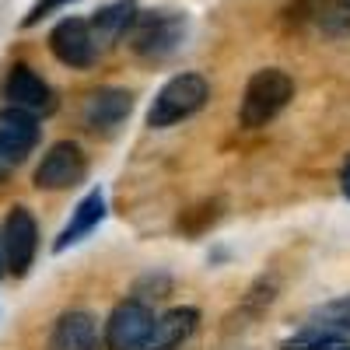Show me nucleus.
<instances>
[{
	"mask_svg": "<svg viewBox=\"0 0 350 350\" xmlns=\"http://www.w3.org/2000/svg\"><path fill=\"white\" fill-rule=\"evenodd\" d=\"M154 329V312L148 301H120L112 308V315L105 319V350H144V343H148Z\"/></svg>",
	"mask_w": 350,
	"mask_h": 350,
	"instance_id": "nucleus-5",
	"label": "nucleus"
},
{
	"mask_svg": "<svg viewBox=\"0 0 350 350\" xmlns=\"http://www.w3.org/2000/svg\"><path fill=\"white\" fill-rule=\"evenodd\" d=\"M39 144V116L8 105L0 112V183L32 154Z\"/></svg>",
	"mask_w": 350,
	"mask_h": 350,
	"instance_id": "nucleus-4",
	"label": "nucleus"
},
{
	"mask_svg": "<svg viewBox=\"0 0 350 350\" xmlns=\"http://www.w3.org/2000/svg\"><path fill=\"white\" fill-rule=\"evenodd\" d=\"M305 329H312V333H336V336L350 333V295L312 308L308 319H305Z\"/></svg>",
	"mask_w": 350,
	"mask_h": 350,
	"instance_id": "nucleus-15",
	"label": "nucleus"
},
{
	"mask_svg": "<svg viewBox=\"0 0 350 350\" xmlns=\"http://www.w3.org/2000/svg\"><path fill=\"white\" fill-rule=\"evenodd\" d=\"M312 18L319 25V32H326L329 39L350 36V0H315Z\"/></svg>",
	"mask_w": 350,
	"mask_h": 350,
	"instance_id": "nucleus-16",
	"label": "nucleus"
},
{
	"mask_svg": "<svg viewBox=\"0 0 350 350\" xmlns=\"http://www.w3.org/2000/svg\"><path fill=\"white\" fill-rule=\"evenodd\" d=\"M200 326V312L196 308H172L165 315L154 319V329L148 336V343H144V350H179Z\"/></svg>",
	"mask_w": 350,
	"mask_h": 350,
	"instance_id": "nucleus-13",
	"label": "nucleus"
},
{
	"mask_svg": "<svg viewBox=\"0 0 350 350\" xmlns=\"http://www.w3.org/2000/svg\"><path fill=\"white\" fill-rule=\"evenodd\" d=\"M137 4L133 0H116V4H105L92 14V32H95V42L98 49H109L116 46L123 36H130V28L137 21Z\"/></svg>",
	"mask_w": 350,
	"mask_h": 350,
	"instance_id": "nucleus-14",
	"label": "nucleus"
},
{
	"mask_svg": "<svg viewBox=\"0 0 350 350\" xmlns=\"http://www.w3.org/2000/svg\"><path fill=\"white\" fill-rule=\"evenodd\" d=\"M49 49H53L56 60H60L64 67H70V70H88L102 53L98 42H95V32H92V21L74 18V14L64 18L49 32Z\"/></svg>",
	"mask_w": 350,
	"mask_h": 350,
	"instance_id": "nucleus-6",
	"label": "nucleus"
},
{
	"mask_svg": "<svg viewBox=\"0 0 350 350\" xmlns=\"http://www.w3.org/2000/svg\"><path fill=\"white\" fill-rule=\"evenodd\" d=\"M186 28H189V21L179 11H168V8L144 11V14H137V21L130 28V49L140 56V60L161 64L183 46Z\"/></svg>",
	"mask_w": 350,
	"mask_h": 350,
	"instance_id": "nucleus-3",
	"label": "nucleus"
},
{
	"mask_svg": "<svg viewBox=\"0 0 350 350\" xmlns=\"http://www.w3.org/2000/svg\"><path fill=\"white\" fill-rule=\"evenodd\" d=\"M284 350H350V340L347 336H336V333H312V329H301L295 340H287Z\"/></svg>",
	"mask_w": 350,
	"mask_h": 350,
	"instance_id": "nucleus-17",
	"label": "nucleus"
},
{
	"mask_svg": "<svg viewBox=\"0 0 350 350\" xmlns=\"http://www.w3.org/2000/svg\"><path fill=\"white\" fill-rule=\"evenodd\" d=\"M64 4H74V0H39V4H36L32 11H28V14H25V21H21V25H25V28H32V25H39V21L49 14V11L64 8Z\"/></svg>",
	"mask_w": 350,
	"mask_h": 350,
	"instance_id": "nucleus-18",
	"label": "nucleus"
},
{
	"mask_svg": "<svg viewBox=\"0 0 350 350\" xmlns=\"http://www.w3.org/2000/svg\"><path fill=\"white\" fill-rule=\"evenodd\" d=\"M102 217H105V193H102V189H92V193H88L77 207L70 211V221L64 224L60 235H56L53 252H67L70 245L84 242V239L102 224Z\"/></svg>",
	"mask_w": 350,
	"mask_h": 350,
	"instance_id": "nucleus-12",
	"label": "nucleus"
},
{
	"mask_svg": "<svg viewBox=\"0 0 350 350\" xmlns=\"http://www.w3.org/2000/svg\"><path fill=\"white\" fill-rule=\"evenodd\" d=\"M49 350H98V319L84 308H70L53 323Z\"/></svg>",
	"mask_w": 350,
	"mask_h": 350,
	"instance_id": "nucleus-11",
	"label": "nucleus"
},
{
	"mask_svg": "<svg viewBox=\"0 0 350 350\" xmlns=\"http://www.w3.org/2000/svg\"><path fill=\"white\" fill-rule=\"evenodd\" d=\"M4 270H8V259H4V242H0V277H4Z\"/></svg>",
	"mask_w": 350,
	"mask_h": 350,
	"instance_id": "nucleus-20",
	"label": "nucleus"
},
{
	"mask_svg": "<svg viewBox=\"0 0 350 350\" xmlns=\"http://www.w3.org/2000/svg\"><path fill=\"white\" fill-rule=\"evenodd\" d=\"M291 95H295V81H291L287 70H280V67L256 70L245 84V95H242V105H239L242 126H249V130L267 126L270 120H277L287 109Z\"/></svg>",
	"mask_w": 350,
	"mask_h": 350,
	"instance_id": "nucleus-2",
	"label": "nucleus"
},
{
	"mask_svg": "<svg viewBox=\"0 0 350 350\" xmlns=\"http://www.w3.org/2000/svg\"><path fill=\"white\" fill-rule=\"evenodd\" d=\"M4 98L14 105V109H25V112H53L56 109V98H53V88L28 67V64H14L4 77Z\"/></svg>",
	"mask_w": 350,
	"mask_h": 350,
	"instance_id": "nucleus-10",
	"label": "nucleus"
},
{
	"mask_svg": "<svg viewBox=\"0 0 350 350\" xmlns=\"http://www.w3.org/2000/svg\"><path fill=\"white\" fill-rule=\"evenodd\" d=\"M211 98V84L203 74H175L168 77L161 88H158V95L151 98V109H148V126L151 130H168L175 123H183L189 120V116H196L203 105H207Z\"/></svg>",
	"mask_w": 350,
	"mask_h": 350,
	"instance_id": "nucleus-1",
	"label": "nucleus"
},
{
	"mask_svg": "<svg viewBox=\"0 0 350 350\" xmlns=\"http://www.w3.org/2000/svg\"><path fill=\"white\" fill-rule=\"evenodd\" d=\"M84 175H88V158H84V151L77 148L74 140H56L53 148L42 154L39 168H36V186L56 193V189L77 186Z\"/></svg>",
	"mask_w": 350,
	"mask_h": 350,
	"instance_id": "nucleus-8",
	"label": "nucleus"
},
{
	"mask_svg": "<svg viewBox=\"0 0 350 350\" xmlns=\"http://www.w3.org/2000/svg\"><path fill=\"white\" fill-rule=\"evenodd\" d=\"M130 109H133V92L109 84V88H98V92H92L84 98L81 120H84L88 130H95V133H112L130 116Z\"/></svg>",
	"mask_w": 350,
	"mask_h": 350,
	"instance_id": "nucleus-9",
	"label": "nucleus"
},
{
	"mask_svg": "<svg viewBox=\"0 0 350 350\" xmlns=\"http://www.w3.org/2000/svg\"><path fill=\"white\" fill-rule=\"evenodd\" d=\"M0 242H4V259H8V270L14 277H25L36 262L39 252V224L32 217L28 207H11L4 231H0Z\"/></svg>",
	"mask_w": 350,
	"mask_h": 350,
	"instance_id": "nucleus-7",
	"label": "nucleus"
},
{
	"mask_svg": "<svg viewBox=\"0 0 350 350\" xmlns=\"http://www.w3.org/2000/svg\"><path fill=\"white\" fill-rule=\"evenodd\" d=\"M340 189H343V196L350 200V165L343 168V175H340Z\"/></svg>",
	"mask_w": 350,
	"mask_h": 350,
	"instance_id": "nucleus-19",
	"label": "nucleus"
}]
</instances>
